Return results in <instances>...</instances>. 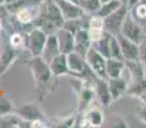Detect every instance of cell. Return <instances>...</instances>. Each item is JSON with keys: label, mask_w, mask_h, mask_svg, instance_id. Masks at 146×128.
Masks as SVG:
<instances>
[{"label": "cell", "mask_w": 146, "mask_h": 128, "mask_svg": "<svg viewBox=\"0 0 146 128\" xmlns=\"http://www.w3.org/2000/svg\"><path fill=\"white\" fill-rule=\"evenodd\" d=\"M25 63L30 68L31 74L35 80L38 99L44 100L46 96L50 95L55 90L58 78L53 76L50 65L41 56H28L25 59Z\"/></svg>", "instance_id": "6da1fadb"}, {"label": "cell", "mask_w": 146, "mask_h": 128, "mask_svg": "<svg viewBox=\"0 0 146 128\" xmlns=\"http://www.w3.org/2000/svg\"><path fill=\"white\" fill-rule=\"evenodd\" d=\"M64 18L60 13L58 5L53 1H42L38 8V13L36 15L32 25L38 27L46 33L51 35L55 33L59 28L63 27Z\"/></svg>", "instance_id": "7a4b0ae2"}, {"label": "cell", "mask_w": 146, "mask_h": 128, "mask_svg": "<svg viewBox=\"0 0 146 128\" xmlns=\"http://www.w3.org/2000/svg\"><path fill=\"white\" fill-rule=\"evenodd\" d=\"M21 54H22L21 51L12 48V45L8 41V32H5L1 28V32H0V59H1L0 77H3L7 73V70L10 68V65L21 58Z\"/></svg>", "instance_id": "3957f363"}, {"label": "cell", "mask_w": 146, "mask_h": 128, "mask_svg": "<svg viewBox=\"0 0 146 128\" xmlns=\"http://www.w3.org/2000/svg\"><path fill=\"white\" fill-rule=\"evenodd\" d=\"M128 13H129L128 5L122 4L115 12H113L108 17L104 18V30L113 36H118L121 33L122 26H123V22Z\"/></svg>", "instance_id": "277c9868"}, {"label": "cell", "mask_w": 146, "mask_h": 128, "mask_svg": "<svg viewBox=\"0 0 146 128\" xmlns=\"http://www.w3.org/2000/svg\"><path fill=\"white\" fill-rule=\"evenodd\" d=\"M48 35L41 28L33 26L27 33H26V49L31 56H40L44 45L46 42Z\"/></svg>", "instance_id": "5b68a950"}, {"label": "cell", "mask_w": 146, "mask_h": 128, "mask_svg": "<svg viewBox=\"0 0 146 128\" xmlns=\"http://www.w3.org/2000/svg\"><path fill=\"white\" fill-rule=\"evenodd\" d=\"M86 62H87L88 67L91 68L94 73L100 78H106V72H105V63H106V58L103 56L94 46H91L88 49L87 54H86ZM108 80V78H106Z\"/></svg>", "instance_id": "8992f818"}, {"label": "cell", "mask_w": 146, "mask_h": 128, "mask_svg": "<svg viewBox=\"0 0 146 128\" xmlns=\"http://www.w3.org/2000/svg\"><path fill=\"white\" fill-rule=\"evenodd\" d=\"M121 35H123L124 37L132 40L133 42L140 44V41L146 36V32L142 30V27L131 17V14H127L126 19L123 22V26H122V31Z\"/></svg>", "instance_id": "52a82bcc"}, {"label": "cell", "mask_w": 146, "mask_h": 128, "mask_svg": "<svg viewBox=\"0 0 146 128\" xmlns=\"http://www.w3.org/2000/svg\"><path fill=\"white\" fill-rule=\"evenodd\" d=\"M81 115H82V119L80 122V123H82L81 127L98 128L104 126V123H105V117H104L103 110L98 106H91V108L86 109Z\"/></svg>", "instance_id": "ba28073f"}, {"label": "cell", "mask_w": 146, "mask_h": 128, "mask_svg": "<svg viewBox=\"0 0 146 128\" xmlns=\"http://www.w3.org/2000/svg\"><path fill=\"white\" fill-rule=\"evenodd\" d=\"M92 87L94 91H95V97L98 99L100 105L104 106V108H109L113 104V99H111L110 91H109L108 80L98 77L95 80V82L92 83Z\"/></svg>", "instance_id": "9c48e42d"}, {"label": "cell", "mask_w": 146, "mask_h": 128, "mask_svg": "<svg viewBox=\"0 0 146 128\" xmlns=\"http://www.w3.org/2000/svg\"><path fill=\"white\" fill-rule=\"evenodd\" d=\"M54 3L60 9V13L63 15L64 21L82 17L85 14V10L81 8V5L78 3L71 1V0H54Z\"/></svg>", "instance_id": "30bf717a"}, {"label": "cell", "mask_w": 146, "mask_h": 128, "mask_svg": "<svg viewBox=\"0 0 146 128\" xmlns=\"http://www.w3.org/2000/svg\"><path fill=\"white\" fill-rule=\"evenodd\" d=\"M15 113L21 117L22 119L28 122H33V121H45V114L44 111L38 108L37 104H26L22 105L19 108H15Z\"/></svg>", "instance_id": "8fae6325"}, {"label": "cell", "mask_w": 146, "mask_h": 128, "mask_svg": "<svg viewBox=\"0 0 146 128\" xmlns=\"http://www.w3.org/2000/svg\"><path fill=\"white\" fill-rule=\"evenodd\" d=\"M129 80L124 78V76L117 78H108V86L109 91H110L113 103L122 97V96L127 95V90H128Z\"/></svg>", "instance_id": "7c38bea8"}, {"label": "cell", "mask_w": 146, "mask_h": 128, "mask_svg": "<svg viewBox=\"0 0 146 128\" xmlns=\"http://www.w3.org/2000/svg\"><path fill=\"white\" fill-rule=\"evenodd\" d=\"M117 38H118L124 60H139V44L124 37L121 33L117 36Z\"/></svg>", "instance_id": "4fadbf2b"}, {"label": "cell", "mask_w": 146, "mask_h": 128, "mask_svg": "<svg viewBox=\"0 0 146 128\" xmlns=\"http://www.w3.org/2000/svg\"><path fill=\"white\" fill-rule=\"evenodd\" d=\"M49 65H50L51 73H53L54 77L59 78V77H64V76L72 77V72L68 67V59H67L66 54H63V53L58 54V55L49 63Z\"/></svg>", "instance_id": "5bb4252c"}, {"label": "cell", "mask_w": 146, "mask_h": 128, "mask_svg": "<svg viewBox=\"0 0 146 128\" xmlns=\"http://www.w3.org/2000/svg\"><path fill=\"white\" fill-rule=\"evenodd\" d=\"M58 54H60V48H59V42H58V38H56V35L55 33L48 35V38H46V42H45V45H44V49H42V51H41L40 56L46 63H50Z\"/></svg>", "instance_id": "9a60e30c"}, {"label": "cell", "mask_w": 146, "mask_h": 128, "mask_svg": "<svg viewBox=\"0 0 146 128\" xmlns=\"http://www.w3.org/2000/svg\"><path fill=\"white\" fill-rule=\"evenodd\" d=\"M94 97H95V91H94L92 85L86 83L83 85V87L81 88V91L77 94L78 99V105H77V114H82L86 109L90 106V104L92 103Z\"/></svg>", "instance_id": "2e32d148"}, {"label": "cell", "mask_w": 146, "mask_h": 128, "mask_svg": "<svg viewBox=\"0 0 146 128\" xmlns=\"http://www.w3.org/2000/svg\"><path fill=\"white\" fill-rule=\"evenodd\" d=\"M55 35H56V38H58L60 53L68 55L69 53L74 51V35H73V33H71L69 31L64 30V28L62 27L56 31Z\"/></svg>", "instance_id": "e0dca14e"}, {"label": "cell", "mask_w": 146, "mask_h": 128, "mask_svg": "<svg viewBox=\"0 0 146 128\" xmlns=\"http://www.w3.org/2000/svg\"><path fill=\"white\" fill-rule=\"evenodd\" d=\"M92 46V41H91L90 36H88L87 30H81L77 33H74V51L78 53L80 55L86 56L88 49Z\"/></svg>", "instance_id": "ac0fdd59"}, {"label": "cell", "mask_w": 146, "mask_h": 128, "mask_svg": "<svg viewBox=\"0 0 146 128\" xmlns=\"http://www.w3.org/2000/svg\"><path fill=\"white\" fill-rule=\"evenodd\" d=\"M87 32L92 44L96 42L105 32V30H104V18H101L98 14L91 15L90 22H88V27H87Z\"/></svg>", "instance_id": "d6986e66"}, {"label": "cell", "mask_w": 146, "mask_h": 128, "mask_svg": "<svg viewBox=\"0 0 146 128\" xmlns=\"http://www.w3.org/2000/svg\"><path fill=\"white\" fill-rule=\"evenodd\" d=\"M105 72H106V78L122 77L124 74V72H126L124 60L115 59V58H106Z\"/></svg>", "instance_id": "ffe728a7"}, {"label": "cell", "mask_w": 146, "mask_h": 128, "mask_svg": "<svg viewBox=\"0 0 146 128\" xmlns=\"http://www.w3.org/2000/svg\"><path fill=\"white\" fill-rule=\"evenodd\" d=\"M129 14L146 32V0H140L139 3L132 5L129 8Z\"/></svg>", "instance_id": "44dd1931"}, {"label": "cell", "mask_w": 146, "mask_h": 128, "mask_svg": "<svg viewBox=\"0 0 146 128\" xmlns=\"http://www.w3.org/2000/svg\"><path fill=\"white\" fill-rule=\"evenodd\" d=\"M124 64H126V73L129 77V82L144 77L145 65L140 60H124Z\"/></svg>", "instance_id": "7402d4cb"}, {"label": "cell", "mask_w": 146, "mask_h": 128, "mask_svg": "<svg viewBox=\"0 0 146 128\" xmlns=\"http://www.w3.org/2000/svg\"><path fill=\"white\" fill-rule=\"evenodd\" d=\"M146 94V80L144 77L136 81H131L128 85V90H127V95L132 96V97L141 99Z\"/></svg>", "instance_id": "603a6c76"}, {"label": "cell", "mask_w": 146, "mask_h": 128, "mask_svg": "<svg viewBox=\"0 0 146 128\" xmlns=\"http://www.w3.org/2000/svg\"><path fill=\"white\" fill-rule=\"evenodd\" d=\"M110 37L111 35L109 32H104V35L99 38L96 42L92 44V46L105 58H110Z\"/></svg>", "instance_id": "cb8c5ba5"}, {"label": "cell", "mask_w": 146, "mask_h": 128, "mask_svg": "<svg viewBox=\"0 0 146 128\" xmlns=\"http://www.w3.org/2000/svg\"><path fill=\"white\" fill-rule=\"evenodd\" d=\"M8 41L12 45V48H14L15 50L21 51V53L27 50L26 49V33L18 32V31L12 32L8 35Z\"/></svg>", "instance_id": "d4e9b609"}, {"label": "cell", "mask_w": 146, "mask_h": 128, "mask_svg": "<svg viewBox=\"0 0 146 128\" xmlns=\"http://www.w3.org/2000/svg\"><path fill=\"white\" fill-rule=\"evenodd\" d=\"M22 121L19 115L15 111L0 115V127L1 128H15L19 126V122Z\"/></svg>", "instance_id": "484cf974"}, {"label": "cell", "mask_w": 146, "mask_h": 128, "mask_svg": "<svg viewBox=\"0 0 146 128\" xmlns=\"http://www.w3.org/2000/svg\"><path fill=\"white\" fill-rule=\"evenodd\" d=\"M78 4L85 10V13H87V14H90V15L98 14L99 9H100V7H101L100 0H80Z\"/></svg>", "instance_id": "4316f807"}, {"label": "cell", "mask_w": 146, "mask_h": 128, "mask_svg": "<svg viewBox=\"0 0 146 128\" xmlns=\"http://www.w3.org/2000/svg\"><path fill=\"white\" fill-rule=\"evenodd\" d=\"M121 3L118 0H110V1H106V3H103L98 12V15H100L101 18H105L108 17L109 14H111L113 12H115L119 7H121Z\"/></svg>", "instance_id": "83f0119b"}, {"label": "cell", "mask_w": 146, "mask_h": 128, "mask_svg": "<svg viewBox=\"0 0 146 128\" xmlns=\"http://www.w3.org/2000/svg\"><path fill=\"white\" fill-rule=\"evenodd\" d=\"M110 58L124 60L123 54H122V50H121V46H119V42H118V38H117V36H113V35H111V37H110Z\"/></svg>", "instance_id": "f1b7e54d"}, {"label": "cell", "mask_w": 146, "mask_h": 128, "mask_svg": "<svg viewBox=\"0 0 146 128\" xmlns=\"http://www.w3.org/2000/svg\"><path fill=\"white\" fill-rule=\"evenodd\" d=\"M15 111V108L13 105V101L9 100L8 97H1L0 99V115L8 113H13Z\"/></svg>", "instance_id": "f546056e"}, {"label": "cell", "mask_w": 146, "mask_h": 128, "mask_svg": "<svg viewBox=\"0 0 146 128\" xmlns=\"http://www.w3.org/2000/svg\"><path fill=\"white\" fill-rule=\"evenodd\" d=\"M139 60L146 67V36L139 44Z\"/></svg>", "instance_id": "4dcf8cb0"}, {"label": "cell", "mask_w": 146, "mask_h": 128, "mask_svg": "<svg viewBox=\"0 0 146 128\" xmlns=\"http://www.w3.org/2000/svg\"><path fill=\"white\" fill-rule=\"evenodd\" d=\"M136 115L142 123H146V103H142L141 105L137 106L136 109Z\"/></svg>", "instance_id": "1f68e13d"}, {"label": "cell", "mask_w": 146, "mask_h": 128, "mask_svg": "<svg viewBox=\"0 0 146 128\" xmlns=\"http://www.w3.org/2000/svg\"><path fill=\"white\" fill-rule=\"evenodd\" d=\"M140 0H128V1H127V5H128V8H131L132 5H135L136 4V3H139Z\"/></svg>", "instance_id": "d6a6232c"}, {"label": "cell", "mask_w": 146, "mask_h": 128, "mask_svg": "<svg viewBox=\"0 0 146 128\" xmlns=\"http://www.w3.org/2000/svg\"><path fill=\"white\" fill-rule=\"evenodd\" d=\"M15 1H17V0H5V4H12V3H15Z\"/></svg>", "instance_id": "836d02e7"}, {"label": "cell", "mask_w": 146, "mask_h": 128, "mask_svg": "<svg viewBox=\"0 0 146 128\" xmlns=\"http://www.w3.org/2000/svg\"><path fill=\"white\" fill-rule=\"evenodd\" d=\"M140 100H141V103H146V94H145L144 96H142L141 99H140Z\"/></svg>", "instance_id": "e575fe53"}, {"label": "cell", "mask_w": 146, "mask_h": 128, "mask_svg": "<svg viewBox=\"0 0 146 128\" xmlns=\"http://www.w3.org/2000/svg\"><path fill=\"white\" fill-rule=\"evenodd\" d=\"M119 3H121V4H126L127 5V1H128V0H118Z\"/></svg>", "instance_id": "d590c367"}, {"label": "cell", "mask_w": 146, "mask_h": 128, "mask_svg": "<svg viewBox=\"0 0 146 128\" xmlns=\"http://www.w3.org/2000/svg\"><path fill=\"white\" fill-rule=\"evenodd\" d=\"M144 78L146 80V67H145V70H144Z\"/></svg>", "instance_id": "8d00e7d4"}, {"label": "cell", "mask_w": 146, "mask_h": 128, "mask_svg": "<svg viewBox=\"0 0 146 128\" xmlns=\"http://www.w3.org/2000/svg\"><path fill=\"white\" fill-rule=\"evenodd\" d=\"M101 1V4H103V3H106V1H110V0H100Z\"/></svg>", "instance_id": "74e56055"}, {"label": "cell", "mask_w": 146, "mask_h": 128, "mask_svg": "<svg viewBox=\"0 0 146 128\" xmlns=\"http://www.w3.org/2000/svg\"><path fill=\"white\" fill-rule=\"evenodd\" d=\"M1 4H5V0H0V5Z\"/></svg>", "instance_id": "f35d334b"}, {"label": "cell", "mask_w": 146, "mask_h": 128, "mask_svg": "<svg viewBox=\"0 0 146 128\" xmlns=\"http://www.w3.org/2000/svg\"><path fill=\"white\" fill-rule=\"evenodd\" d=\"M71 1H74V3H78V1H80V0H71Z\"/></svg>", "instance_id": "ab89813d"}, {"label": "cell", "mask_w": 146, "mask_h": 128, "mask_svg": "<svg viewBox=\"0 0 146 128\" xmlns=\"http://www.w3.org/2000/svg\"><path fill=\"white\" fill-rule=\"evenodd\" d=\"M44 1H53V0H44Z\"/></svg>", "instance_id": "60d3db41"}, {"label": "cell", "mask_w": 146, "mask_h": 128, "mask_svg": "<svg viewBox=\"0 0 146 128\" xmlns=\"http://www.w3.org/2000/svg\"><path fill=\"white\" fill-rule=\"evenodd\" d=\"M0 63H1V59H0Z\"/></svg>", "instance_id": "b9f144b4"}]
</instances>
